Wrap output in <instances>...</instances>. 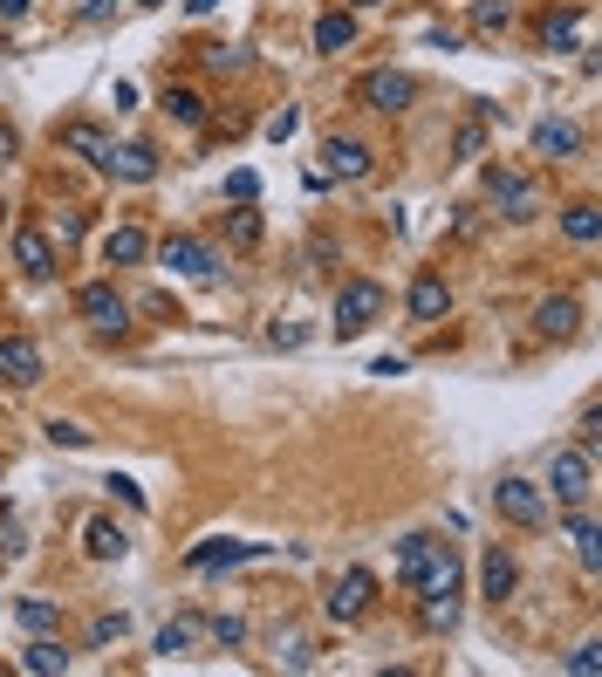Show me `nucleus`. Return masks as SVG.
<instances>
[{
  "label": "nucleus",
  "mask_w": 602,
  "mask_h": 677,
  "mask_svg": "<svg viewBox=\"0 0 602 677\" xmlns=\"http://www.w3.org/2000/svg\"><path fill=\"white\" fill-rule=\"evenodd\" d=\"M541 493H554L561 506H589V493H595V452L589 445H561L548 459V486Z\"/></svg>",
  "instance_id": "f257e3e1"
},
{
  "label": "nucleus",
  "mask_w": 602,
  "mask_h": 677,
  "mask_svg": "<svg viewBox=\"0 0 602 677\" xmlns=\"http://www.w3.org/2000/svg\"><path fill=\"white\" fill-rule=\"evenodd\" d=\"M370 609H377V575H370V568H343V575H336V588L323 595V616H329L336 629L364 623Z\"/></svg>",
  "instance_id": "f03ea898"
},
{
  "label": "nucleus",
  "mask_w": 602,
  "mask_h": 677,
  "mask_svg": "<svg viewBox=\"0 0 602 677\" xmlns=\"http://www.w3.org/2000/svg\"><path fill=\"white\" fill-rule=\"evenodd\" d=\"M384 301H390V295H384L377 281H343V288H336V315H329L336 336H343V342H349V336H364L377 315H384Z\"/></svg>",
  "instance_id": "7ed1b4c3"
},
{
  "label": "nucleus",
  "mask_w": 602,
  "mask_h": 677,
  "mask_svg": "<svg viewBox=\"0 0 602 677\" xmlns=\"http://www.w3.org/2000/svg\"><path fill=\"white\" fill-rule=\"evenodd\" d=\"M356 103L397 116V110H411V103H418V75H405V69H370L364 83H356Z\"/></svg>",
  "instance_id": "20e7f679"
},
{
  "label": "nucleus",
  "mask_w": 602,
  "mask_h": 677,
  "mask_svg": "<svg viewBox=\"0 0 602 677\" xmlns=\"http://www.w3.org/2000/svg\"><path fill=\"white\" fill-rule=\"evenodd\" d=\"M493 506H500L507 527H548V493L534 480H513V472H507V480L493 486Z\"/></svg>",
  "instance_id": "39448f33"
},
{
  "label": "nucleus",
  "mask_w": 602,
  "mask_h": 677,
  "mask_svg": "<svg viewBox=\"0 0 602 677\" xmlns=\"http://www.w3.org/2000/svg\"><path fill=\"white\" fill-rule=\"evenodd\" d=\"M459 575H466V568H459V547H452V541H438V547L425 554L418 582H411V588H418V603H459Z\"/></svg>",
  "instance_id": "423d86ee"
},
{
  "label": "nucleus",
  "mask_w": 602,
  "mask_h": 677,
  "mask_svg": "<svg viewBox=\"0 0 602 677\" xmlns=\"http://www.w3.org/2000/svg\"><path fill=\"white\" fill-rule=\"evenodd\" d=\"M487 198L507 213V219H534L541 213V192L528 172H513V165H487Z\"/></svg>",
  "instance_id": "0eeeda50"
},
{
  "label": "nucleus",
  "mask_w": 602,
  "mask_h": 677,
  "mask_svg": "<svg viewBox=\"0 0 602 677\" xmlns=\"http://www.w3.org/2000/svg\"><path fill=\"white\" fill-rule=\"evenodd\" d=\"M157 260L172 274H185V281H213L220 274V254L198 240V233H165V240H157Z\"/></svg>",
  "instance_id": "6e6552de"
},
{
  "label": "nucleus",
  "mask_w": 602,
  "mask_h": 677,
  "mask_svg": "<svg viewBox=\"0 0 602 677\" xmlns=\"http://www.w3.org/2000/svg\"><path fill=\"white\" fill-rule=\"evenodd\" d=\"M75 315L96 329V336H124V322H131V308H124V295H116L110 281H90V288H75Z\"/></svg>",
  "instance_id": "1a4fd4ad"
},
{
  "label": "nucleus",
  "mask_w": 602,
  "mask_h": 677,
  "mask_svg": "<svg viewBox=\"0 0 602 677\" xmlns=\"http://www.w3.org/2000/svg\"><path fill=\"white\" fill-rule=\"evenodd\" d=\"M42 383V349L34 336H0V390H34Z\"/></svg>",
  "instance_id": "9d476101"
},
{
  "label": "nucleus",
  "mask_w": 602,
  "mask_h": 677,
  "mask_svg": "<svg viewBox=\"0 0 602 677\" xmlns=\"http://www.w3.org/2000/svg\"><path fill=\"white\" fill-rule=\"evenodd\" d=\"M206 644H213V616H198V609H178L157 629V657H198Z\"/></svg>",
  "instance_id": "9b49d317"
},
{
  "label": "nucleus",
  "mask_w": 602,
  "mask_h": 677,
  "mask_svg": "<svg viewBox=\"0 0 602 677\" xmlns=\"http://www.w3.org/2000/svg\"><path fill=\"white\" fill-rule=\"evenodd\" d=\"M96 172L124 178V185H151V178H157V151H151V144H103V151H96Z\"/></svg>",
  "instance_id": "f8f14e48"
},
{
  "label": "nucleus",
  "mask_w": 602,
  "mask_h": 677,
  "mask_svg": "<svg viewBox=\"0 0 602 677\" xmlns=\"http://www.w3.org/2000/svg\"><path fill=\"white\" fill-rule=\"evenodd\" d=\"M261 554H274V547L267 541H206V547L185 554V568L192 575H220V568H239V562H261Z\"/></svg>",
  "instance_id": "ddd939ff"
},
{
  "label": "nucleus",
  "mask_w": 602,
  "mask_h": 677,
  "mask_svg": "<svg viewBox=\"0 0 602 677\" xmlns=\"http://www.w3.org/2000/svg\"><path fill=\"white\" fill-rule=\"evenodd\" d=\"M370 165H377V151L356 144V137H329V144H323V178L356 185V178H370Z\"/></svg>",
  "instance_id": "4468645a"
},
{
  "label": "nucleus",
  "mask_w": 602,
  "mask_h": 677,
  "mask_svg": "<svg viewBox=\"0 0 602 677\" xmlns=\"http://www.w3.org/2000/svg\"><path fill=\"white\" fill-rule=\"evenodd\" d=\"M14 267L28 274V281H49V274H55V240H49L42 226H21L14 233Z\"/></svg>",
  "instance_id": "2eb2a0df"
},
{
  "label": "nucleus",
  "mask_w": 602,
  "mask_h": 677,
  "mask_svg": "<svg viewBox=\"0 0 602 677\" xmlns=\"http://www.w3.org/2000/svg\"><path fill=\"white\" fill-rule=\"evenodd\" d=\"M575 322H582V301H575V295H548V301L534 308V336H541V342L575 336Z\"/></svg>",
  "instance_id": "dca6fc26"
},
{
  "label": "nucleus",
  "mask_w": 602,
  "mask_h": 677,
  "mask_svg": "<svg viewBox=\"0 0 602 677\" xmlns=\"http://www.w3.org/2000/svg\"><path fill=\"white\" fill-rule=\"evenodd\" d=\"M534 157H582V124H569V116L534 124Z\"/></svg>",
  "instance_id": "f3484780"
},
{
  "label": "nucleus",
  "mask_w": 602,
  "mask_h": 677,
  "mask_svg": "<svg viewBox=\"0 0 602 677\" xmlns=\"http://www.w3.org/2000/svg\"><path fill=\"white\" fill-rule=\"evenodd\" d=\"M405 301H411V315H418V322H438V315L452 308V288H446V274H431V267H425L418 281H411V295H405Z\"/></svg>",
  "instance_id": "a211bd4d"
},
{
  "label": "nucleus",
  "mask_w": 602,
  "mask_h": 677,
  "mask_svg": "<svg viewBox=\"0 0 602 677\" xmlns=\"http://www.w3.org/2000/svg\"><path fill=\"white\" fill-rule=\"evenodd\" d=\"M144 254H151L144 226H110V233H103V267H137Z\"/></svg>",
  "instance_id": "6ab92c4d"
},
{
  "label": "nucleus",
  "mask_w": 602,
  "mask_h": 677,
  "mask_svg": "<svg viewBox=\"0 0 602 677\" xmlns=\"http://www.w3.org/2000/svg\"><path fill=\"white\" fill-rule=\"evenodd\" d=\"M83 547H90V562H124V547H131V534L116 527V521H103V513H96V521L83 527Z\"/></svg>",
  "instance_id": "aec40b11"
},
{
  "label": "nucleus",
  "mask_w": 602,
  "mask_h": 677,
  "mask_svg": "<svg viewBox=\"0 0 602 677\" xmlns=\"http://www.w3.org/2000/svg\"><path fill=\"white\" fill-rule=\"evenodd\" d=\"M479 582H487V603L500 609L507 595H513V582H520V568H513V554H500V547H487V562H479Z\"/></svg>",
  "instance_id": "412c9836"
},
{
  "label": "nucleus",
  "mask_w": 602,
  "mask_h": 677,
  "mask_svg": "<svg viewBox=\"0 0 602 677\" xmlns=\"http://www.w3.org/2000/svg\"><path fill=\"white\" fill-rule=\"evenodd\" d=\"M356 42V14H343V8H329L323 21H315V55H343Z\"/></svg>",
  "instance_id": "4be33fe9"
},
{
  "label": "nucleus",
  "mask_w": 602,
  "mask_h": 677,
  "mask_svg": "<svg viewBox=\"0 0 602 677\" xmlns=\"http://www.w3.org/2000/svg\"><path fill=\"white\" fill-rule=\"evenodd\" d=\"M14 616H21L28 636H55V629H62V603H49V595H21Z\"/></svg>",
  "instance_id": "5701e85b"
},
{
  "label": "nucleus",
  "mask_w": 602,
  "mask_h": 677,
  "mask_svg": "<svg viewBox=\"0 0 602 677\" xmlns=\"http://www.w3.org/2000/svg\"><path fill=\"white\" fill-rule=\"evenodd\" d=\"M21 670H34V677H62V670H69V650L55 644V636H34V644L21 650Z\"/></svg>",
  "instance_id": "b1692460"
},
{
  "label": "nucleus",
  "mask_w": 602,
  "mask_h": 677,
  "mask_svg": "<svg viewBox=\"0 0 602 677\" xmlns=\"http://www.w3.org/2000/svg\"><path fill=\"white\" fill-rule=\"evenodd\" d=\"M541 49H582V14L575 8H554L541 21Z\"/></svg>",
  "instance_id": "393cba45"
},
{
  "label": "nucleus",
  "mask_w": 602,
  "mask_h": 677,
  "mask_svg": "<svg viewBox=\"0 0 602 677\" xmlns=\"http://www.w3.org/2000/svg\"><path fill=\"white\" fill-rule=\"evenodd\" d=\"M569 541H575V554H582V568L595 575V568H602V534H595V521H589V506H575V521H569Z\"/></svg>",
  "instance_id": "a878e982"
},
{
  "label": "nucleus",
  "mask_w": 602,
  "mask_h": 677,
  "mask_svg": "<svg viewBox=\"0 0 602 677\" xmlns=\"http://www.w3.org/2000/svg\"><path fill=\"white\" fill-rule=\"evenodd\" d=\"M431 547H438L431 534H405V541H397V582H405V588L418 582V568H425V554H431Z\"/></svg>",
  "instance_id": "bb28decb"
},
{
  "label": "nucleus",
  "mask_w": 602,
  "mask_h": 677,
  "mask_svg": "<svg viewBox=\"0 0 602 677\" xmlns=\"http://www.w3.org/2000/svg\"><path fill=\"white\" fill-rule=\"evenodd\" d=\"M165 116H172V124H206V96L185 90V83H172L165 90Z\"/></svg>",
  "instance_id": "cd10ccee"
},
{
  "label": "nucleus",
  "mask_w": 602,
  "mask_h": 677,
  "mask_svg": "<svg viewBox=\"0 0 602 677\" xmlns=\"http://www.w3.org/2000/svg\"><path fill=\"white\" fill-rule=\"evenodd\" d=\"M472 34H500L507 21H513V0H472Z\"/></svg>",
  "instance_id": "c85d7f7f"
},
{
  "label": "nucleus",
  "mask_w": 602,
  "mask_h": 677,
  "mask_svg": "<svg viewBox=\"0 0 602 677\" xmlns=\"http://www.w3.org/2000/svg\"><path fill=\"white\" fill-rule=\"evenodd\" d=\"M561 233H569L575 247H595V233H602V219H595V206H569L561 213Z\"/></svg>",
  "instance_id": "c756f323"
},
{
  "label": "nucleus",
  "mask_w": 602,
  "mask_h": 677,
  "mask_svg": "<svg viewBox=\"0 0 602 677\" xmlns=\"http://www.w3.org/2000/svg\"><path fill=\"white\" fill-rule=\"evenodd\" d=\"M226 240L233 247H254L261 240V213H247V198H239V213H226Z\"/></svg>",
  "instance_id": "7c9ffc66"
},
{
  "label": "nucleus",
  "mask_w": 602,
  "mask_h": 677,
  "mask_svg": "<svg viewBox=\"0 0 602 677\" xmlns=\"http://www.w3.org/2000/svg\"><path fill=\"white\" fill-rule=\"evenodd\" d=\"M62 144H69V151H75V157H90V165H96V151H103V144H110V137H103V131H96V124H69V131H62Z\"/></svg>",
  "instance_id": "2f4dec72"
},
{
  "label": "nucleus",
  "mask_w": 602,
  "mask_h": 677,
  "mask_svg": "<svg viewBox=\"0 0 602 677\" xmlns=\"http://www.w3.org/2000/svg\"><path fill=\"white\" fill-rule=\"evenodd\" d=\"M247 636H254V629H247V616H213V644H220V650H239Z\"/></svg>",
  "instance_id": "473e14b6"
},
{
  "label": "nucleus",
  "mask_w": 602,
  "mask_h": 677,
  "mask_svg": "<svg viewBox=\"0 0 602 677\" xmlns=\"http://www.w3.org/2000/svg\"><path fill=\"white\" fill-rule=\"evenodd\" d=\"M479 151H487V116L459 124V137H452V157H479Z\"/></svg>",
  "instance_id": "72a5a7b5"
},
{
  "label": "nucleus",
  "mask_w": 602,
  "mask_h": 677,
  "mask_svg": "<svg viewBox=\"0 0 602 677\" xmlns=\"http://www.w3.org/2000/svg\"><path fill=\"white\" fill-rule=\"evenodd\" d=\"M49 445H62V452H83V445H90V431H83V424H69V418H49Z\"/></svg>",
  "instance_id": "f704fd0d"
},
{
  "label": "nucleus",
  "mask_w": 602,
  "mask_h": 677,
  "mask_svg": "<svg viewBox=\"0 0 602 677\" xmlns=\"http://www.w3.org/2000/svg\"><path fill=\"white\" fill-rule=\"evenodd\" d=\"M124 629H131L124 609H116V616H96V623H90V644H96V650H103V644H124Z\"/></svg>",
  "instance_id": "c9c22d12"
},
{
  "label": "nucleus",
  "mask_w": 602,
  "mask_h": 677,
  "mask_svg": "<svg viewBox=\"0 0 602 677\" xmlns=\"http://www.w3.org/2000/svg\"><path fill=\"white\" fill-rule=\"evenodd\" d=\"M295 131H302V110H295V103H280V110L267 116V137H274V144H288Z\"/></svg>",
  "instance_id": "e433bc0d"
},
{
  "label": "nucleus",
  "mask_w": 602,
  "mask_h": 677,
  "mask_svg": "<svg viewBox=\"0 0 602 677\" xmlns=\"http://www.w3.org/2000/svg\"><path fill=\"white\" fill-rule=\"evenodd\" d=\"M206 62H213V69H247V49H233V42H206Z\"/></svg>",
  "instance_id": "4c0bfd02"
},
{
  "label": "nucleus",
  "mask_w": 602,
  "mask_h": 677,
  "mask_svg": "<svg viewBox=\"0 0 602 677\" xmlns=\"http://www.w3.org/2000/svg\"><path fill=\"white\" fill-rule=\"evenodd\" d=\"M83 233H90V213H62V219H55V240H62V247H75Z\"/></svg>",
  "instance_id": "58836bf2"
},
{
  "label": "nucleus",
  "mask_w": 602,
  "mask_h": 677,
  "mask_svg": "<svg viewBox=\"0 0 602 677\" xmlns=\"http://www.w3.org/2000/svg\"><path fill=\"white\" fill-rule=\"evenodd\" d=\"M280 664H288V670H308V664H315V644H308V636H288V650H280Z\"/></svg>",
  "instance_id": "ea45409f"
},
{
  "label": "nucleus",
  "mask_w": 602,
  "mask_h": 677,
  "mask_svg": "<svg viewBox=\"0 0 602 677\" xmlns=\"http://www.w3.org/2000/svg\"><path fill=\"white\" fill-rule=\"evenodd\" d=\"M103 486H110L116 500H124V506H137V513H144V493H137V480H124V472H110V480H103Z\"/></svg>",
  "instance_id": "a19ab883"
},
{
  "label": "nucleus",
  "mask_w": 602,
  "mask_h": 677,
  "mask_svg": "<svg viewBox=\"0 0 602 677\" xmlns=\"http://www.w3.org/2000/svg\"><path fill=\"white\" fill-rule=\"evenodd\" d=\"M595 650H602V644H575V650H569V670H575V677H595V664H602Z\"/></svg>",
  "instance_id": "79ce46f5"
},
{
  "label": "nucleus",
  "mask_w": 602,
  "mask_h": 677,
  "mask_svg": "<svg viewBox=\"0 0 602 677\" xmlns=\"http://www.w3.org/2000/svg\"><path fill=\"white\" fill-rule=\"evenodd\" d=\"M226 192H233V198H254V192H261V178H254V172H233V178H226Z\"/></svg>",
  "instance_id": "37998d69"
},
{
  "label": "nucleus",
  "mask_w": 602,
  "mask_h": 677,
  "mask_svg": "<svg viewBox=\"0 0 602 677\" xmlns=\"http://www.w3.org/2000/svg\"><path fill=\"white\" fill-rule=\"evenodd\" d=\"M124 0H83V21H103V14H116Z\"/></svg>",
  "instance_id": "c03bdc74"
},
{
  "label": "nucleus",
  "mask_w": 602,
  "mask_h": 677,
  "mask_svg": "<svg viewBox=\"0 0 602 677\" xmlns=\"http://www.w3.org/2000/svg\"><path fill=\"white\" fill-rule=\"evenodd\" d=\"M0 14H8V21H21V14H28V0H0Z\"/></svg>",
  "instance_id": "a18cd8bd"
},
{
  "label": "nucleus",
  "mask_w": 602,
  "mask_h": 677,
  "mask_svg": "<svg viewBox=\"0 0 602 677\" xmlns=\"http://www.w3.org/2000/svg\"><path fill=\"white\" fill-rule=\"evenodd\" d=\"M220 8V0H185V14H213Z\"/></svg>",
  "instance_id": "49530a36"
},
{
  "label": "nucleus",
  "mask_w": 602,
  "mask_h": 677,
  "mask_svg": "<svg viewBox=\"0 0 602 677\" xmlns=\"http://www.w3.org/2000/svg\"><path fill=\"white\" fill-rule=\"evenodd\" d=\"M349 8H384V0H349Z\"/></svg>",
  "instance_id": "de8ad7c7"
},
{
  "label": "nucleus",
  "mask_w": 602,
  "mask_h": 677,
  "mask_svg": "<svg viewBox=\"0 0 602 677\" xmlns=\"http://www.w3.org/2000/svg\"><path fill=\"white\" fill-rule=\"evenodd\" d=\"M137 8H165V0H137Z\"/></svg>",
  "instance_id": "09e8293b"
},
{
  "label": "nucleus",
  "mask_w": 602,
  "mask_h": 677,
  "mask_svg": "<svg viewBox=\"0 0 602 677\" xmlns=\"http://www.w3.org/2000/svg\"><path fill=\"white\" fill-rule=\"evenodd\" d=\"M0 562H8V554H0Z\"/></svg>",
  "instance_id": "8fccbe9b"
}]
</instances>
